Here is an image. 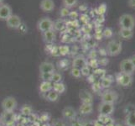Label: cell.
Segmentation results:
<instances>
[{
  "instance_id": "obj_10",
  "label": "cell",
  "mask_w": 135,
  "mask_h": 126,
  "mask_svg": "<svg viewBox=\"0 0 135 126\" xmlns=\"http://www.w3.org/2000/svg\"><path fill=\"white\" fill-rule=\"evenodd\" d=\"M120 70H121V72H123V73L133 75L135 71V68L133 67L132 62H130V60L128 58V59H123V60H121Z\"/></svg>"
},
{
  "instance_id": "obj_51",
  "label": "cell",
  "mask_w": 135,
  "mask_h": 126,
  "mask_svg": "<svg viewBox=\"0 0 135 126\" xmlns=\"http://www.w3.org/2000/svg\"><path fill=\"white\" fill-rule=\"evenodd\" d=\"M0 126H5V125H4L3 123H1V122H0Z\"/></svg>"
},
{
  "instance_id": "obj_12",
  "label": "cell",
  "mask_w": 135,
  "mask_h": 126,
  "mask_svg": "<svg viewBox=\"0 0 135 126\" xmlns=\"http://www.w3.org/2000/svg\"><path fill=\"white\" fill-rule=\"evenodd\" d=\"M39 70L40 73H53L55 71V67L53 63L49 62H43L40 63Z\"/></svg>"
},
{
  "instance_id": "obj_24",
  "label": "cell",
  "mask_w": 135,
  "mask_h": 126,
  "mask_svg": "<svg viewBox=\"0 0 135 126\" xmlns=\"http://www.w3.org/2000/svg\"><path fill=\"white\" fill-rule=\"evenodd\" d=\"M45 94H46L45 99L50 102H55L59 99V94L56 92H55L54 90H51L48 92L45 93Z\"/></svg>"
},
{
  "instance_id": "obj_38",
  "label": "cell",
  "mask_w": 135,
  "mask_h": 126,
  "mask_svg": "<svg viewBox=\"0 0 135 126\" xmlns=\"http://www.w3.org/2000/svg\"><path fill=\"white\" fill-rule=\"evenodd\" d=\"M92 89L94 90L95 92H98L102 89V87H101V84L100 83H97V82H94L93 83V86H92Z\"/></svg>"
},
{
  "instance_id": "obj_25",
  "label": "cell",
  "mask_w": 135,
  "mask_h": 126,
  "mask_svg": "<svg viewBox=\"0 0 135 126\" xmlns=\"http://www.w3.org/2000/svg\"><path fill=\"white\" fill-rule=\"evenodd\" d=\"M55 92H56L58 94H61L65 91H66V86L65 84L61 82H57V83H53V89Z\"/></svg>"
},
{
  "instance_id": "obj_50",
  "label": "cell",
  "mask_w": 135,
  "mask_h": 126,
  "mask_svg": "<svg viewBox=\"0 0 135 126\" xmlns=\"http://www.w3.org/2000/svg\"><path fill=\"white\" fill-rule=\"evenodd\" d=\"M3 1H4V0H0V4L3 3Z\"/></svg>"
},
{
  "instance_id": "obj_15",
  "label": "cell",
  "mask_w": 135,
  "mask_h": 126,
  "mask_svg": "<svg viewBox=\"0 0 135 126\" xmlns=\"http://www.w3.org/2000/svg\"><path fill=\"white\" fill-rule=\"evenodd\" d=\"M42 37H43V40L46 44H51L55 40L56 35H55V30H49V31H46V32L42 33Z\"/></svg>"
},
{
  "instance_id": "obj_44",
  "label": "cell",
  "mask_w": 135,
  "mask_h": 126,
  "mask_svg": "<svg viewBox=\"0 0 135 126\" xmlns=\"http://www.w3.org/2000/svg\"><path fill=\"white\" fill-rule=\"evenodd\" d=\"M40 119H41V120H42V121H47V120H49V115L46 114H42V115H41Z\"/></svg>"
},
{
  "instance_id": "obj_47",
  "label": "cell",
  "mask_w": 135,
  "mask_h": 126,
  "mask_svg": "<svg viewBox=\"0 0 135 126\" xmlns=\"http://www.w3.org/2000/svg\"><path fill=\"white\" fill-rule=\"evenodd\" d=\"M55 126H65V124L62 122V121H60V120H57L56 122L54 124Z\"/></svg>"
},
{
  "instance_id": "obj_37",
  "label": "cell",
  "mask_w": 135,
  "mask_h": 126,
  "mask_svg": "<svg viewBox=\"0 0 135 126\" xmlns=\"http://www.w3.org/2000/svg\"><path fill=\"white\" fill-rule=\"evenodd\" d=\"M126 113L127 114H130V113H133V112H135V106L133 105H127L126 108Z\"/></svg>"
},
{
  "instance_id": "obj_8",
  "label": "cell",
  "mask_w": 135,
  "mask_h": 126,
  "mask_svg": "<svg viewBox=\"0 0 135 126\" xmlns=\"http://www.w3.org/2000/svg\"><path fill=\"white\" fill-rule=\"evenodd\" d=\"M12 15L13 10L9 4L4 3L0 4V20L6 21Z\"/></svg>"
},
{
  "instance_id": "obj_41",
  "label": "cell",
  "mask_w": 135,
  "mask_h": 126,
  "mask_svg": "<svg viewBox=\"0 0 135 126\" xmlns=\"http://www.w3.org/2000/svg\"><path fill=\"white\" fill-rule=\"evenodd\" d=\"M128 5L132 8H135V0H128Z\"/></svg>"
},
{
  "instance_id": "obj_29",
  "label": "cell",
  "mask_w": 135,
  "mask_h": 126,
  "mask_svg": "<svg viewBox=\"0 0 135 126\" xmlns=\"http://www.w3.org/2000/svg\"><path fill=\"white\" fill-rule=\"evenodd\" d=\"M62 81V75L59 72H53L52 77H51V82L52 83H57L61 82Z\"/></svg>"
},
{
  "instance_id": "obj_31",
  "label": "cell",
  "mask_w": 135,
  "mask_h": 126,
  "mask_svg": "<svg viewBox=\"0 0 135 126\" xmlns=\"http://www.w3.org/2000/svg\"><path fill=\"white\" fill-rule=\"evenodd\" d=\"M70 51V48L68 45H60L58 47V52L60 55H66Z\"/></svg>"
},
{
  "instance_id": "obj_48",
  "label": "cell",
  "mask_w": 135,
  "mask_h": 126,
  "mask_svg": "<svg viewBox=\"0 0 135 126\" xmlns=\"http://www.w3.org/2000/svg\"><path fill=\"white\" fill-rule=\"evenodd\" d=\"M129 60H130V62H132L133 67L135 68V55H132V57L129 58Z\"/></svg>"
},
{
  "instance_id": "obj_21",
  "label": "cell",
  "mask_w": 135,
  "mask_h": 126,
  "mask_svg": "<svg viewBox=\"0 0 135 126\" xmlns=\"http://www.w3.org/2000/svg\"><path fill=\"white\" fill-rule=\"evenodd\" d=\"M66 28V21L63 18H59L54 22V30L55 31H61Z\"/></svg>"
},
{
  "instance_id": "obj_49",
  "label": "cell",
  "mask_w": 135,
  "mask_h": 126,
  "mask_svg": "<svg viewBox=\"0 0 135 126\" xmlns=\"http://www.w3.org/2000/svg\"><path fill=\"white\" fill-rule=\"evenodd\" d=\"M104 126H115L114 123H113V121H111V122L108 123V124H106Z\"/></svg>"
},
{
  "instance_id": "obj_39",
  "label": "cell",
  "mask_w": 135,
  "mask_h": 126,
  "mask_svg": "<svg viewBox=\"0 0 135 126\" xmlns=\"http://www.w3.org/2000/svg\"><path fill=\"white\" fill-rule=\"evenodd\" d=\"M87 65H89V66H91V67H97L98 63H97V60L96 59H91L90 63L87 64Z\"/></svg>"
},
{
  "instance_id": "obj_4",
  "label": "cell",
  "mask_w": 135,
  "mask_h": 126,
  "mask_svg": "<svg viewBox=\"0 0 135 126\" xmlns=\"http://www.w3.org/2000/svg\"><path fill=\"white\" fill-rule=\"evenodd\" d=\"M2 109L5 112H13L16 109L18 102L13 97H7L2 101Z\"/></svg>"
},
{
  "instance_id": "obj_43",
  "label": "cell",
  "mask_w": 135,
  "mask_h": 126,
  "mask_svg": "<svg viewBox=\"0 0 135 126\" xmlns=\"http://www.w3.org/2000/svg\"><path fill=\"white\" fill-rule=\"evenodd\" d=\"M71 126H82V123H81L78 120H74V122L71 124Z\"/></svg>"
},
{
  "instance_id": "obj_42",
  "label": "cell",
  "mask_w": 135,
  "mask_h": 126,
  "mask_svg": "<svg viewBox=\"0 0 135 126\" xmlns=\"http://www.w3.org/2000/svg\"><path fill=\"white\" fill-rule=\"evenodd\" d=\"M5 126H17L15 120H12V121H9V122L6 123V124H3Z\"/></svg>"
},
{
  "instance_id": "obj_18",
  "label": "cell",
  "mask_w": 135,
  "mask_h": 126,
  "mask_svg": "<svg viewBox=\"0 0 135 126\" xmlns=\"http://www.w3.org/2000/svg\"><path fill=\"white\" fill-rule=\"evenodd\" d=\"M53 89V83L48 81H43L40 85V92L41 93H46Z\"/></svg>"
},
{
  "instance_id": "obj_40",
  "label": "cell",
  "mask_w": 135,
  "mask_h": 126,
  "mask_svg": "<svg viewBox=\"0 0 135 126\" xmlns=\"http://www.w3.org/2000/svg\"><path fill=\"white\" fill-rule=\"evenodd\" d=\"M79 16V15H78V13L76 12V11H71L70 12V13H69V16L68 17H70L71 18H76L77 17Z\"/></svg>"
},
{
  "instance_id": "obj_5",
  "label": "cell",
  "mask_w": 135,
  "mask_h": 126,
  "mask_svg": "<svg viewBox=\"0 0 135 126\" xmlns=\"http://www.w3.org/2000/svg\"><path fill=\"white\" fill-rule=\"evenodd\" d=\"M118 95L115 91L106 90L102 93L101 99L102 102H108V104H113L118 100Z\"/></svg>"
},
{
  "instance_id": "obj_30",
  "label": "cell",
  "mask_w": 135,
  "mask_h": 126,
  "mask_svg": "<svg viewBox=\"0 0 135 126\" xmlns=\"http://www.w3.org/2000/svg\"><path fill=\"white\" fill-rule=\"evenodd\" d=\"M102 36L105 37V38H112L113 35V31L112 30V28L110 27H107L104 29V30L102 32Z\"/></svg>"
},
{
  "instance_id": "obj_32",
  "label": "cell",
  "mask_w": 135,
  "mask_h": 126,
  "mask_svg": "<svg viewBox=\"0 0 135 126\" xmlns=\"http://www.w3.org/2000/svg\"><path fill=\"white\" fill-rule=\"evenodd\" d=\"M70 9L67 8H65V7H61L60 8V16L61 18H66V17H68L69 16V13H70Z\"/></svg>"
},
{
  "instance_id": "obj_14",
  "label": "cell",
  "mask_w": 135,
  "mask_h": 126,
  "mask_svg": "<svg viewBox=\"0 0 135 126\" xmlns=\"http://www.w3.org/2000/svg\"><path fill=\"white\" fill-rule=\"evenodd\" d=\"M76 110L71 106H67L62 110V116L66 119L73 120L76 118Z\"/></svg>"
},
{
  "instance_id": "obj_3",
  "label": "cell",
  "mask_w": 135,
  "mask_h": 126,
  "mask_svg": "<svg viewBox=\"0 0 135 126\" xmlns=\"http://www.w3.org/2000/svg\"><path fill=\"white\" fill-rule=\"evenodd\" d=\"M37 29L41 33L54 30V21L49 17H43L37 23Z\"/></svg>"
},
{
  "instance_id": "obj_45",
  "label": "cell",
  "mask_w": 135,
  "mask_h": 126,
  "mask_svg": "<svg viewBox=\"0 0 135 126\" xmlns=\"http://www.w3.org/2000/svg\"><path fill=\"white\" fill-rule=\"evenodd\" d=\"M82 126H94V123L91 122V121H87L82 124Z\"/></svg>"
},
{
  "instance_id": "obj_35",
  "label": "cell",
  "mask_w": 135,
  "mask_h": 126,
  "mask_svg": "<svg viewBox=\"0 0 135 126\" xmlns=\"http://www.w3.org/2000/svg\"><path fill=\"white\" fill-rule=\"evenodd\" d=\"M98 119L100 122H102V124H103L104 125L106 124H108V123H109V122H111V121H113V119H112L109 116H105V115H100L99 114V116H98Z\"/></svg>"
},
{
  "instance_id": "obj_2",
  "label": "cell",
  "mask_w": 135,
  "mask_h": 126,
  "mask_svg": "<svg viewBox=\"0 0 135 126\" xmlns=\"http://www.w3.org/2000/svg\"><path fill=\"white\" fill-rule=\"evenodd\" d=\"M122 49L123 46L120 41L112 40L108 42V45H107V55H110V57H116V55L120 54Z\"/></svg>"
},
{
  "instance_id": "obj_36",
  "label": "cell",
  "mask_w": 135,
  "mask_h": 126,
  "mask_svg": "<svg viewBox=\"0 0 135 126\" xmlns=\"http://www.w3.org/2000/svg\"><path fill=\"white\" fill-rule=\"evenodd\" d=\"M51 77H52V73H40V77L42 81H48L51 82Z\"/></svg>"
},
{
  "instance_id": "obj_1",
  "label": "cell",
  "mask_w": 135,
  "mask_h": 126,
  "mask_svg": "<svg viewBox=\"0 0 135 126\" xmlns=\"http://www.w3.org/2000/svg\"><path fill=\"white\" fill-rule=\"evenodd\" d=\"M120 29L133 30L135 27V18L130 13H123L118 20Z\"/></svg>"
},
{
  "instance_id": "obj_9",
  "label": "cell",
  "mask_w": 135,
  "mask_h": 126,
  "mask_svg": "<svg viewBox=\"0 0 135 126\" xmlns=\"http://www.w3.org/2000/svg\"><path fill=\"white\" fill-rule=\"evenodd\" d=\"M114 111V104L108 102H101L98 106V112L100 115L110 116Z\"/></svg>"
},
{
  "instance_id": "obj_23",
  "label": "cell",
  "mask_w": 135,
  "mask_h": 126,
  "mask_svg": "<svg viewBox=\"0 0 135 126\" xmlns=\"http://www.w3.org/2000/svg\"><path fill=\"white\" fill-rule=\"evenodd\" d=\"M125 124L127 126H135V112L127 114L125 119Z\"/></svg>"
},
{
  "instance_id": "obj_46",
  "label": "cell",
  "mask_w": 135,
  "mask_h": 126,
  "mask_svg": "<svg viewBox=\"0 0 135 126\" xmlns=\"http://www.w3.org/2000/svg\"><path fill=\"white\" fill-rule=\"evenodd\" d=\"M93 123H94V126H104V124H102V122H100V121H99L98 119L95 120Z\"/></svg>"
},
{
  "instance_id": "obj_11",
  "label": "cell",
  "mask_w": 135,
  "mask_h": 126,
  "mask_svg": "<svg viewBox=\"0 0 135 126\" xmlns=\"http://www.w3.org/2000/svg\"><path fill=\"white\" fill-rule=\"evenodd\" d=\"M54 0H41L40 3V8L45 13H51L55 9Z\"/></svg>"
},
{
  "instance_id": "obj_17",
  "label": "cell",
  "mask_w": 135,
  "mask_h": 126,
  "mask_svg": "<svg viewBox=\"0 0 135 126\" xmlns=\"http://www.w3.org/2000/svg\"><path fill=\"white\" fill-rule=\"evenodd\" d=\"M88 63H87V60L83 57H77L75 59L73 60L72 62V67H76L81 69L83 67L86 66Z\"/></svg>"
},
{
  "instance_id": "obj_33",
  "label": "cell",
  "mask_w": 135,
  "mask_h": 126,
  "mask_svg": "<svg viewBox=\"0 0 135 126\" xmlns=\"http://www.w3.org/2000/svg\"><path fill=\"white\" fill-rule=\"evenodd\" d=\"M71 76L76 77V78H80L81 77V69L76 68V67H72L71 70Z\"/></svg>"
},
{
  "instance_id": "obj_34",
  "label": "cell",
  "mask_w": 135,
  "mask_h": 126,
  "mask_svg": "<svg viewBox=\"0 0 135 126\" xmlns=\"http://www.w3.org/2000/svg\"><path fill=\"white\" fill-rule=\"evenodd\" d=\"M81 76L89 77L91 75V69H90L89 66L86 65V66L81 68Z\"/></svg>"
},
{
  "instance_id": "obj_22",
  "label": "cell",
  "mask_w": 135,
  "mask_h": 126,
  "mask_svg": "<svg viewBox=\"0 0 135 126\" xmlns=\"http://www.w3.org/2000/svg\"><path fill=\"white\" fill-rule=\"evenodd\" d=\"M113 83V79H112L111 77H103L102 78V82H101V87L102 88H104V89H108L109 88Z\"/></svg>"
},
{
  "instance_id": "obj_16",
  "label": "cell",
  "mask_w": 135,
  "mask_h": 126,
  "mask_svg": "<svg viewBox=\"0 0 135 126\" xmlns=\"http://www.w3.org/2000/svg\"><path fill=\"white\" fill-rule=\"evenodd\" d=\"M12 120H15V114L13 113V112L3 111V113L1 114V117H0V122L3 124H6Z\"/></svg>"
},
{
  "instance_id": "obj_20",
  "label": "cell",
  "mask_w": 135,
  "mask_h": 126,
  "mask_svg": "<svg viewBox=\"0 0 135 126\" xmlns=\"http://www.w3.org/2000/svg\"><path fill=\"white\" fill-rule=\"evenodd\" d=\"M92 104H81L80 108H79V112L81 114H90L91 113H92Z\"/></svg>"
},
{
  "instance_id": "obj_19",
  "label": "cell",
  "mask_w": 135,
  "mask_h": 126,
  "mask_svg": "<svg viewBox=\"0 0 135 126\" xmlns=\"http://www.w3.org/2000/svg\"><path fill=\"white\" fill-rule=\"evenodd\" d=\"M119 35L123 40H131L133 36V30H127V29H120Z\"/></svg>"
},
{
  "instance_id": "obj_27",
  "label": "cell",
  "mask_w": 135,
  "mask_h": 126,
  "mask_svg": "<svg viewBox=\"0 0 135 126\" xmlns=\"http://www.w3.org/2000/svg\"><path fill=\"white\" fill-rule=\"evenodd\" d=\"M107 10H108V5H107L106 3H100L98 5V7L96 8L97 13L98 15H104L107 13Z\"/></svg>"
},
{
  "instance_id": "obj_6",
  "label": "cell",
  "mask_w": 135,
  "mask_h": 126,
  "mask_svg": "<svg viewBox=\"0 0 135 126\" xmlns=\"http://www.w3.org/2000/svg\"><path fill=\"white\" fill-rule=\"evenodd\" d=\"M116 80L119 85L123 87H127L131 85L133 82V75L120 72L116 77Z\"/></svg>"
},
{
  "instance_id": "obj_13",
  "label": "cell",
  "mask_w": 135,
  "mask_h": 126,
  "mask_svg": "<svg viewBox=\"0 0 135 126\" xmlns=\"http://www.w3.org/2000/svg\"><path fill=\"white\" fill-rule=\"evenodd\" d=\"M79 97L81 100L82 104H92L93 102V97L91 95V93L89 92L87 90L82 89L79 92Z\"/></svg>"
},
{
  "instance_id": "obj_26",
  "label": "cell",
  "mask_w": 135,
  "mask_h": 126,
  "mask_svg": "<svg viewBox=\"0 0 135 126\" xmlns=\"http://www.w3.org/2000/svg\"><path fill=\"white\" fill-rule=\"evenodd\" d=\"M78 3V0H62V5L65 8L71 9L75 8Z\"/></svg>"
},
{
  "instance_id": "obj_7",
  "label": "cell",
  "mask_w": 135,
  "mask_h": 126,
  "mask_svg": "<svg viewBox=\"0 0 135 126\" xmlns=\"http://www.w3.org/2000/svg\"><path fill=\"white\" fill-rule=\"evenodd\" d=\"M7 27L13 30H18L22 26V20L21 18L17 15H13L6 20Z\"/></svg>"
},
{
  "instance_id": "obj_28",
  "label": "cell",
  "mask_w": 135,
  "mask_h": 126,
  "mask_svg": "<svg viewBox=\"0 0 135 126\" xmlns=\"http://www.w3.org/2000/svg\"><path fill=\"white\" fill-rule=\"evenodd\" d=\"M20 112L23 115H25V116H29L30 114H32V112H33V109L30 105H27L25 104L21 107L20 109Z\"/></svg>"
}]
</instances>
